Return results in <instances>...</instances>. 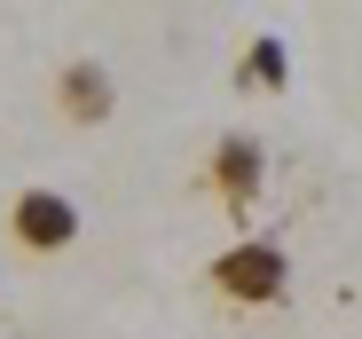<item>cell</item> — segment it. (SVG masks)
Wrapping results in <instances>:
<instances>
[{"mask_svg":"<svg viewBox=\"0 0 362 339\" xmlns=\"http://www.w3.org/2000/svg\"><path fill=\"white\" fill-rule=\"evenodd\" d=\"M205 285H213L221 300H236V308H276V300L291 292V260H284L276 237H236V245L213 253Z\"/></svg>","mask_w":362,"mask_h":339,"instance_id":"1","label":"cell"},{"mask_svg":"<svg viewBox=\"0 0 362 339\" xmlns=\"http://www.w3.org/2000/svg\"><path fill=\"white\" fill-rule=\"evenodd\" d=\"M79 229L87 221L64 190H16V205H8V237L24 253H64V245H79Z\"/></svg>","mask_w":362,"mask_h":339,"instance_id":"2","label":"cell"},{"mask_svg":"<svg viewBox=\"0 0 362 339\" xmlns=\"http://www.w3.org/2000/svg\"><path fill=\"white\" fill-rule=\"evenodd\" d=\"M260 182H268L260 134H221V142H213V190H221V205H228V213H252Z\"/></svg>","mask_w":362,"mask_h":339,"instance_id":"4","label":"cell"},{"mask_svg":"<svg viewBox=\"0 0 362 339\" xmlns=\"http://www.w3.org/2000/svg\"><path fill=\"white\" fill-rule=\"evenodd\" d=\"M245 87H276L284 95V79H291V55H284V40H252L245 47V71H236Z\"/></svg>","mask_w":362,"mask_h":339,"instance_id":"5","label":"cell"},{"mask_svg":"<svg viewBox=\"0 0 362 339\" xmlns=\"http://www.w3.org/2000/svg\"><path fill=\"white\" fill-rule=\"evenodd\" d=\"M55 110H64L71 127H103L118 110V79L110 64H95V55H71L64 71H55Z\"/></svg>","mask_w":362,"mask_h":339,"instance_id":"3","label":"cell"}]
</instances>
